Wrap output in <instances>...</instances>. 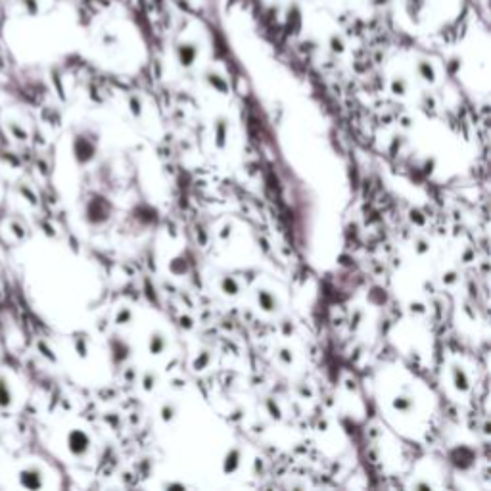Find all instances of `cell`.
<instances>
[{
	"instance_id": "4",
	"label": "cell",
	"mask_w": 491,
	"mask_h": 491,
	"mask_svg": "<svg viewBox=\"0 0 491 491\" xmlns=\"http://www.w3.org/2000/svg\"><path fill=\"white\" fill-rule=\"evenodd\" d=\"M6 131L10 133V137L14 138V140H19V142H23V140L29 138V133L23 129V125L18 123V121H14V119H10L8 123H6Z\"/></svg>"
},
{
	"instance_id": "3",
	"label": "cell",
	"mask_w": 491,
	"mask_h": 491,
	"mask_svg": "<svg viewBox=\"0 0 491 491\" xmlns=\"http://www.w3.org/2000/svg\"><path fill=\"white\" fill-rule=\"evenodd\" d=\"M67 443H69V449H71L73 455H83L87 451V437L83 436L81 432H73L69 439H67Z\"/></svg>"
},
{
	"instance_id": "5",
	"label": "cell",
	"mask_w": 491,
	"mask_h": 491,
	"mask_svg": "<svg viewBox=\"0 0 491 491\" xmlns=\"http://www.w3.org/2000/svg\"><path fill=\"white\" fill-rule=\"evenodd\" d=\"M10 228L14 230V234H18V238L23 236V232H21V227H19L18 223H10Z\"/></svg>"
},
{
	"instance_id": "1",
	"label": "cell",
	"mask_w": 491,
	"mask_h": 491,
	"mask_svg": "<svg viewBox=\"0 0 491 491\" xmlns=\"http://www.w3.org/2000/svg\"><path fill=\"white\" fill-rule=\"evenodd\" d=\"M19 483L23 487H27V489H38V487H43V470L38 466H35V464L23 468L19 472Z\"/></svg>"
},
{
	"instance_id": "2",
	"label": "cell",
	"mask_w": 491,
	"mask_h": 491,
	"mask_svg": "<svg viewBox=\"0 0 491 491\" xmlns=\"http://www.w3.org/2000/svg\"><path fill=\"white\" fill-rule=\"evenodd\" d=\"M14 401V395H12V386H10V380L0 374V409H8Z\"/></svg>"
}]
</instances>
